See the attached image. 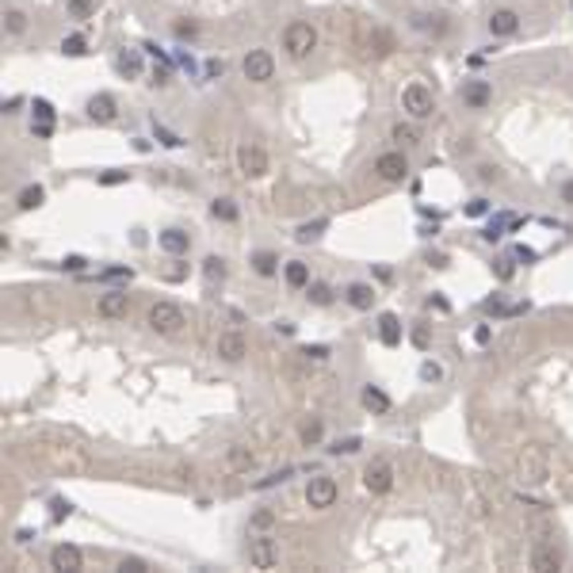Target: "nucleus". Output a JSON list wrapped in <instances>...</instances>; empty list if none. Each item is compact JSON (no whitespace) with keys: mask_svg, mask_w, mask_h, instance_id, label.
I'll return each mask as SVG.
<instances>
[{"mask_svg":"<svg viewBox=\"0 0 573 573\" xmlns=\"http://www.w3.org/2000/svg\"><path fill=\"white\" fill-rule=\"evenodd\" d=\"M374 172H379L387 184H398V180H405V172H409V161H405V153H382V157L374 161Z\"/></svg>","mask_w":573,"mask_h":573,"instance_id":"nucleus-9","label":"nucleus"},{"mask_svg":"<svg viewBox=\"0 0 573 573\" xmlns=\"http://www.w3.org/2000/svg\"><path fill=\"white\" fill-rule=\"evenodd\" d=\"M310 302H314V306H329V302H333V291H329L325 283H314V286H310Z\"/></svg>","mask_w":573,"mask_h":573,"instance_id":"nucleus-36","label":"nucleus"},{"mask_svg":"<svg viewBox=\"0 0 573 573\" xmlns=\"http://www.w3.org/2000/svg\"><path fill=\"white\" fill-rule=\"evenodd\" d=\"M104 279H130V268H107Z\"/></svg>","mask_w":573,"mask_h":573,"instance_id":"nucleus-46","label":"nucleus"},{"mask_svg":"<svg viewBox=\"0 0 573 573\" xmlns=\"http://www.w3.org/2000/svg\"><path fill=\"white\" fill-rule=\"evenodd\" d=\"M211 214L218 222H237V203L234 199H214L211 203Z\"/></svg>","mask_w":573,"mask_h":573,"instance_id":"nucleus-26","label":"nucleus"},{"mask_svg":"<svg viewBox=\"0 0 573 573\" xmlns=\"http://www.w3.org/2000/svg\"><path fill=\"white\" fill-rule=\"evenodd\" d=\"M241 69H245V81L252 84H268L275 76V58L268 50H249L245 61H241Z\"/></svg>","mask_w":573,"mask_h":573,"instance_id":"nucleus-4","label":"nucleus"},{"mask_svg":"<svg viewBox=\"0 0 573 573\" xmlns=\"http://www.w3.org/2000/svg\"><path fill=\"white\" fill-rule=\"evenodd\" d=\"M164 252H172V256H184L187 249H191V237L184 234V229H164V234L157 237Z\"/></svg>","mask_w":573,"mask_h":573,"instance_id":"nucleus-18","label":"nucleus"},{"mask_svg":"<svg viewBox=\"0 0 573 573\" xmlns=\"http://www.w3.org/2000/svg\"><path fill=\"white\" fill-rule=\"evenodd\" d=\"M31 130H35V138H50V134H54V123H35Z\"/></svg>","mask_w":573,"mask_h":573,"instance_id":"nucleus-48","label":"nucleus"},{"mask_svg":"<svg viewBox=\"0 0 573 573\" xmlns=\"http://www.w3.org/2000/svg\"><path fill=\"white\" fill-rule=\"evenodd\" d=\"M61 54L65 58H81V54H88V39L84 35H65L61 39Z\"/></svg>","mask_w":573,"mask_h":573,"instance_id":"nucleus-27","label":"nucleus"},{"mask_svg":"<svg viewBox=\"0 0 573 573\" xmlns=\"http://www.w3.org/2000/svg\"><path fill=\"white\" fill-rule=\"evenodd\" d=\"M286 283H291L294 286V291H302V286H310V268H306V264L302 260H291V264H286Z\"/></svg>","mask_w":573,"mask_h":573,"instance_id":"nucleus-23","label":"nucleus"},{"mask_svg":"<svg viewBox=\"0 0 573 573\" xmlns=\"http://www.w3.org/2000/svg\"><path fill=\"white\" fill-rule=\"evenodd\" d=\"M61 268H69V271H81V268H84V256H65V260H61Z\"/></svg>","mask_w":573,"mask_h":573,"instance_id":"nucleus-45","label":"nucleus"},{"mask_svg":"<svg viewBox=\"0 0 573 573\" xmlns=\"http://www.w3.org/2000/svg\"><path fill=\"white\" fill-rule=\"evenodd\" d=\"M203 271H206V279H222V275H226V260H218V256H206L203 260Z\"/></svg>","mask_w":573,"mask_h":573,"instance_id":"nucleus-33","label":"nucleus"},{"mask_svg":"<svg viewBox=\"0 0 573 573\" xmlns=\"http://www.w3.org/2000/svg\"><path fill=\"white\" fill-rule=\"evenodd\" d=\"M322 439V421H310V424H302V444L310 447V444H317Z\"/></svg>","mask_w":573,"mask_h":573,"instance_id":"nucleus-38","label":"nucleus"},{"mask_svg":"<svg viewBox=\"0 0 573 573\" xmlns=\"http://www.w3.org/2000/svg\"><path fill=\"white\" fill-rule=\"evenodd\" d=\"M50 566L54 569H61V573H76L84 566V558H81V550L69 547V543H61V547H54V554H50Z\"/></svg>","mask_w":573,"mask_h":573,"instance_id":"nucleus-12","label":"nucleus"},{"mask_svg":"<svg viewBox=\"0 0 573 573\" xmlns=\"http://www.w3.org/2000/svg\"><path fill=\"white\" fill-rule=\"evenodd\" d=\"M497 275H501V279H509V275H512V264H509V260H497Z\"/></svg>","mask_w":573,"mask_h":573,"instance_id":"nucleus-51","label":"nucleus"},{"mask_svg":"<svg viewBox=\"0 0 573 573\" xmlns=\"http://www.w3.org/2000/svg\"><path fill=\"white\" fill-rule=\"evenodd\" d=\"M126 176H130V172L111 169V172H104V176H100V184H104V187H115V184H126Z\"/></svg>","mask_w":573,"mask_h":573,"instance_id":"nucleus-40","label":"nucleus"},{"mask_svg":"<svg viewBox=\"0 0 573 573\" xmlns=\"http://www.w3.org/2000/svg\"><path fill=\"white\" fill-rule=\"evenodd\" d=\"M558 566H562V558H558L554 547H535V550H532V569H539V573H554Z\"/></svg>","mask_w":573,"mask_h":573,"instance_id":"nucleus-21","label":"nucleus"},{"mask_svg":"<svg viewBox=\"0 0 573 573\" xmlns=\"http://www.w3.org/2000/svg\"><path fill=\"white\" fill-rule=\"evenodd\" d=\"M245 352H249V344H245V337H241V333H222V337H218V356H222L226 363H241V359H245Z\"/></svg>","mask_w":573,"mask_h":573,"instance_id":"nucleus-13","label":"nucleus"},{"mask_svg":"<svg viewBox=\"0 0 573 573\" xmlns=\"http://www.w3.org/2000/svg\"><path fill=\"white\" fill-rule=\"evenodd\" d=\"M520 474L527 482H543L547 478V455H543V447H527L524 455H520Z\"/></svg>","mask_w":573,"mask_h":573,"instance_id":"nucleus-10","label":"nucleus"},{"mask_svg":"<svg viewBox=\"0 0 573 573\" xmlns=\"http://www.w3.org/2000/svg\"><path fill=\"white\" fill-rule=\"evenodd\" d=\"M317 46V31L310 24H302V19H294V24H286L283 27V50H286V58H294V61H302V58H310Z\"/></svg>","mask_w":573,"mask_h":573,"instance_id":"nucleus-1","label":"nucleus"},{"mask_svg":"<svg viewBox=\"0 0 573 573\" xmlns=\"http://www.w3.org/2000/svg\"><path fill=\"white\" fill-rule=\"evenodd\" d=\"M4 31H8V35H24V31H27V16L19 12V8H8V12H4Z\"/></svg>","mask_w":573,"mask_h":573,"instance_id":"nucleus-28","label":"nucleus"},{"mask_svg":"<svg viewBox=\"0 0 573 573\" xmlns=\"http://www.w3.org/2000/svg\"><path fill=\"white\" fill-rule=\"evenodd\" d=\"M115 115H119V104H115V96H107V92H96L92 100H88V119H92V123H115Z\"/></svg>","mask_w":573,"mask_h":573,"instance_id":"nucleus-11","label":"nucleus"},{"mask_svg":"<svg viewBox=\"0 0 573 573\" xmlns=\"http://www.w3.org/2000/svg\"><path fill=\"white\" fill-rule=\"evenodd\" d=\"M119 569H123V573H146V562H141V558H123V562H119Z\"/></svg>","mask_w":573,"mask_h":573,"instance_id":"nucleus-41","label":"nucleus"},{"mask_svg":"<svg viewBox=\"0 0 573 573\" xmlns=\"http://www.w3.org/2000/svg\"><path fill=\"white\" fill-rule=\"evenodd\" d=\"M149 329H157V333H164V337H176L184 329V310L176 302H153Z\"/></svg>","mask_w":573,"mask_h":573,"instance_id":"nucleus-3","label":"nucleus"},{"mask_svg":"<svg viewBox=\"0 0 573 573\" xmlns=\"http://www.w3.org/2000/svg\"><path fill=\"white\" fill-rule=\"evenodd\" d=\"M363 486H367L371 493H390L394 489V467L387 459L367 462V470H363Z\"/></svg>","mask_w":573,"mask_h":573,"instance_id":"nucleus-6","label":"nucleus"},{"mask_svg":"<svg viewBox=\"0 0 573 573\" xmlns=\"http://www.w3.org/2000/svg\"><path fill=\"white\" fill-rule=\"evenodd\" d=\"M42 199H46V191H42L39 184H31L19 191V211H35V206H42Z\"/></svg>","mask_w":573,"mask_h":573,"instance_id":"nucleus-25","label":"nucleus"},{"mask_svg":"<svg viewBox=\"0 0 573 573\" xmlns=\"http://www.w3.org/2000/svg\"><path fill=\"white\" fill-rule=\"evenodd\" d=\"M275 562H279V547H275V539H252V543H249V566L252 569H271Z\"/></svg>","mask_w":573,"mask_h":573,"instance_id":"nucleus-8","label":"nucleus"},{"mask_svg":"<svg viewBox=\"0 0 573 573\" xmlns=\"http://www.w3.org/2000/svg\"><path fill=\"white\" fill-rule=\"evenodd\" d=\"M252 268H256L260 275H275V268H279V256H275V252H256V256H252Z\"/></svg>","mask_w":573,"mask_h":573,"instance_id":"nucleus-30","label":"nucleus"},{"mask_svg":"<svg viewBox=\"0 0 573 573\" xmlns=\"http://www.w3.org/2000/svg\"><path fill=\"white\" fill-rule=\"evenodd\" d=\"M31 111H35V119H39V123H54V115H58V111H54V104H50V100H35V104H31Z\"/></svg>","mask_w":573,"mask_h":573,"instance_id":"nucleus-34","label":"nucleus"},{"mask_svg":"<svg viewBox=\"0 0 573 573\" xmlns=\"http://www.w3.org/2000/svg\"><path fill=\"white\" fill-rule=\"evenodd\" d=\"M115 69L123 73L126 81H138V76H141V54H138V50H119Z\"/></svg>","mask_w":573,"mask_h":573,"instance_id":"nucleus-20","label":"nucleus"},{"mask_svg":"<svg viewBox=\"0 0 573 573\" xmlns=\"http://www.w3.org/2000/svg\"><path fill=\"white\" fill-rule=\"evenodd\" d=\"M153 134H157V141H161V146H169V149H176V146H184V141L176 138L172 130H164V126L157 123V119H153Z\"/></svg>","mask_w":573,"mask_h":573,"instance_id":"nucleus-35","label":"nucleus"},{"mask_svg":"<svg viewBox=\"0 0 573 573\" xmlns=\"http://www.w3.org/2000/svg\"><path fill=\"white\" fill-rule=\"evenodd\" d=\"M371 302H374V291L367 283H352L348 286V306L352 310H371Z\"/></svg>","mask_w":573,"mask_h":573,"instance_id":"nucleus-22","label":"nucleus"},{"mask_svg":"<svg viewBox=\"0 0 573 573\" xmlns=\"http://www.w3.org/2000/svg\"><path fill=\"white\" fill-rule=\"evenodd\" d=\"M402 107H405V111H409L413 119H428V115L436 111V96H432V88L421 84V81H413V84L402 92Z\"/></svg>","mask_w":573,"mask_h":573,"instance_id":"nucleus-2","label":"nucleus"},{"mask_svg":"<svg viewBox=\"0 0 573 573\" xmlns=\"http://www.w3.org/2000/svg\"><path fill=\"white\" fill-rule=\"evenodd\" d=\"M252 524H256V527H271L275 516H271V512H256V516H252Z\"/></svg>","mask_w":573,"mask_h":573,"instance_id":"nucleus-47","label":"nucleus"},{"mask_svg":"<svg viewBox=\"0 0 573 573\" xmlns=\"http://www.w3.org/2000/svg\"><path fill=\"white\" fill-rule=\"evenodd\" d=\"M252 467H256V455H252L249 447H229L226 451V470L229 474H249Z\"/></svg>","mask_w":573,"mask_h":573,"instance_id":"nucleus-15","label":"nucleus"},{"mask_svg":"<svg viewBox=\"0 0 573 573\" xmlns=\"http://www.w3.org/2000/svg\"><path fill=\"white\" fill-rule=\"evenodd\" d=\"M306 504H310V509H333L337 504V482L329 478V474L310 478V486H306Z\"/></svg>","mask_w":573,"mask_h":573,"instance_id":"nucleus-5","label":"nucleus"},{"mask_svg":"<svg viewBox=\"0 0 573 573\" xmlns=\"http://www.w3.org/2000/svg\"><path fill=\"white\" fill-rule=\"evenodd\" d=\"M69 512H73V504H69V501H61V497L54 501V520H61V516H69Z\"/></svg>","mask_w":573,"mask_h":573,"instance_id":"nucleus-44","label":"nucleus"},{"mask_svg":"<svg viewBox=\"0 0 573 573\" xmlns=\"http://www.w3.org/2000/svg\"><path fill=\"white\" fill-rule=\"evenodd\" d=\"M439 374H444V371H439L436 363H424V367H421V379H424V382H436Z\"/></svg>","mask_w":573,"mask_h":573,"instance_id":"nucleus-43","label":"nucleus"},{"mask_svg":"<svg viewBox=\"0 0 573 573\" xmlns=\"http://www.w3.org/2000/svg\"><path fill=\"white\" fill-rule=\"evenodd\" d=\"M363 405H367L371 413H387V409H390V398H387L379 387H367V390H363Z\"/></svg>","mask_w":573,"mask_h":573,"instance_id":"nucleus-24","label":"nucleus"},{"mask_svg":"<svg viewBox=\"0 0 573 573\" xmlns=\"http://www.w3.org/2000/svg\"><path fill=\"white\" fill-rule=\"evenodd\" d=\"M237 161H241V172L252 176V180L268 172V153H264V149L256 146V141H245V146L237 149Z\"/></svg>","mask_w":573,"mask_h":573,"instance_id":"nucleus-7","label":"nucleus"},{"mask_svg":"<svg viewBox=\"0 0 573 573\" xmlns=\"http://www.w3.org/2000/svg\"><path fill=\"white\" fill-rule=\"evenodd\" d=\"M489 31H493L497 39H509V35L520 31V16H516L512 8H497V12L489 16Z\"/></svg>","mask_w":573,"mask_h":573,"instance_id":"nucleus-14","label":"nucleus"},{"mask_svg":"<svg viewBox=\"0 0 573 573\" xmlns=\"http://www.w3.org/2000/svg\"><path fill=\"white\" fill-rule=\"evenodd\" d=\"M302 356L306 359H329V344H306Z\"/></svg>","mask_w":573,"mask_h":573,"instance_id":"nucleus-39","label":"nucleus"},{"mask_svg":"<svg viewBox=\"0 0 573 573\" xmlns=\"http://www.w3.org/2000/svg\"><path fill=\"white\" fill-rule=\"evenodd\" d=\"M359 447H363V439H359V436H348V439H337L329 451H333V455H356Z\"/></svg>","mask_w":573,"mask_h":573,"instance_id":"nucleus-31","label":"nucleus"},{"mask_svg":"<svg viewBox=\"0 0 573 573\" xmlns=\"http://www.w3.org/2000/svg\"><path fill=\"white\" fill-rule=\"evenodd\" d=\"M69 16H73V19H92V16H96V4H92V0H69Z\"/></svg>","mask_w":573,"mask_h":573,"instance_id":"nucleus-32","label":"nucleus"},{"mask_svg":"<svg viewBox=\"0 0 573 573\" xmlns=\"http://www.w3.org/2000/svg\"><path fill=\"white\" fill-rule=\"evenodd\" d=\"M562 199H566V203H573V180H569L566 187H562Z\"/></svg>","mask_w":573,"mask_h":573,"instance_id":"nucleus-53","label":"nucleus"},{"mask_svg":"<svg viewBox=\"0 0 573 573\" xmlns=\"http://www.w3.org/2000/svg\"><path fill=\"white\" fill-rule=\"evenodd\" d=\"M467 214H470V218H478V214H486V199H474V203L467 206Z\"/></svg>","mask_w":573,"mask_h":573,"instance_id":"nucleus-49","label":"nucleus"},{"mask_svg":"<svg viewBox=\"0 0 573 573\" xmlns=\"http://www.w3.org/2000/svg\"><path fill=\"white\" fill-rule=\"evenodd\" d=\"M379 340H382L387 348L402 344V322H398V314H382V317H379Z\"/></svg>","mask_w":573,"mask_h":573,"instance_id":"nucleus-19","label":"nucleus"},{"mask_svg":"<svg viewBox=\"0 0 573 573\" xmlns=\"http://www.w3.org/2000/svg\"><path fill=\"white\" fill-rule=\"evenodd\" d=\"M493 100V88L486 81H470V84H462V104L467 107H486Z\"/></svg>","mask_w":573,"mask_h":573,"instance_id":"nucleus-16","label":"nucleus"},{"mask_svg":"<svg viewBox=\"0 0 573 573\" xmlns=\"http://www.w3.org/2000/svg\"><path fill=\"white\" fill-rule=\"evenodd\" d=\"M126 310H130L126 291H107L104 299H100V314H104V317H126Z\"/></svg>","mask_w":573,"mask_h":573,"instance_id":"nucleus-17","label":"nucleus"},{"mask_svg":"<svg viewBox=\"0 0 573 573\" xmlns=\"http://www.w3.org/2000/svg\"><path fill=\"white\" fill-rule=\"evenodd\" d=\"M394 141H402V146H417V141H421V130H417L413 123H398V126H394Z\"/></svg>","mask_w":573,"mask_h":573,"instance_id":"nucleus-29","label":"nucleus"},{"mask_svg":"<svg viewBox=\"0 0 573 573\" xmlns=\"http://www.w3.org/2000/svg\"><path fill=\"white\" fill-rule=\"evenodd\" d=\"M176 35H180V39H195V24H176Z\"/></svg>","mask_w":573,"mask_h":573,"instance_id":"nucleus-50","label":"nucleus"},{"mask_svg":"<svg viewBox=\"0 0 573 573\" xmlns=\"http://www.w3.org/2000/svg\"><path fill=\"white\" fill-rule=\"evenodd\" d=\"M413 344H417V348L428 344V333H424V329H417V333H413Z\"/></svg>","mask_w":573,"mask_h":573,"instance_id":"nucleus-52","label":"nucleus"},{"mask_svg":"<svg viewBox=\"0 0 573 573\" xmlns=\"http://www.w3.org/2000/svg\"><path fill=\"white\" fill-rule=\"evenodd\" d=\"M226 73V61L222 58H211V61H206V76H222Z\"/></svg>","mask_w":573,"mask_h":573,"instance_id":"nucleus-42","label":"nucleus"},{"mask_svg":"<svg viewBox=\"0 0 573 573\" xmlns=\"http://www.w3.org/2000/svg\"><path fill=\"white\" fill-rule=\"evenodd\" d=\"M322 229H325V222H306V226H299V234H294V237H299V241H317V237H322Z\"/></svg>","mask_w":573,"mask_h":573,"instance_id":"nucleus-37","label":"nucleus"}]
</instances>
